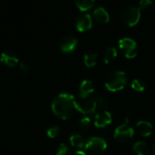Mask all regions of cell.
Returning a JSON list of instances; mask_svg holds the SVG:
<instances>
[{"label":"cell","mask_w":155,"mask_h":155,"mask_svg":"<svg viewBox=\"0 0 155 155\" xmlns=\"http://www.w3.org/2000/svg\"><path fill=\"white\" fill-rule=\"evenodd\" d=\"M96 109H97V106H96L94 96L88 97L85 99L76 100V110L77 112L83 114H85V115L94 114Z\"/></svg>","instance_id":"obj_7"},{"label":"cell","mask_w":155,"mask_h":155,"mask_svg":"<svg viewBox=\"0 0 155 155\" xmlns=\"http://www.w3.org/2000/svg\"><path fill=\"white\" fill-rule=\"evenodd\" d=\"M69 142L74 148H83L85 145L84 138L81 134H72L69 138Z\"/></svg>","instance_id":"obj_16"},{"label":"cell","mask_w":155,"mask_h":155,"mask_svg":"<svg viewBox=\"0 0 155 155\" xmlns=\"http://www.w3.org/2000/svg\"><path fill=\"white\" fill-rule=\"evenodd\" d=\"M0 62L4 65L11 68V67L15 66L18 64V58L11 53L4 52L0 55Z\"/></svg>","instance_id":"obj_12"},{"label":"cell","mask_w":155,"mask_h":155,"mask_svg":"<svg viewBox=\"0 0 155 155\" xmlns=\"http://www.w3.org/2000/svg\"><path fill=\"white\" fill-rule=\"evenodd\" d=\"M112 121H113L112 114L107 111H104L95 115L94 125L97 128H104V127H106L107 125H109L112 123Z\"/></svg>","instance_id":"obj_10"},{"label":"cell","mask_w":155,"mask_h":155,"mask_svg":"<svg viewBox=\"0 0 155 155\" xmlns=\"http://www.w3.org/2000/svg\"><path fill=\"white\" fill-rule=\"evenodd\" d=\"M85 150L93 155L103 154L107 149L106 141L98 136H94L88 139L85 143Z\"/></svg>","instance_id":"obj_4"},{"label":"cell","mask_w":155,"mask_h":155,"mask_svg":"<svg viewBox=\"0 0 155 155\" xmlns=\"http://www.w3.org/2000/svg\"><path fill=\"white\" fill-rule=\"evenodd\" d=\"M55 153L56 155H69L70 151H69V148L64 143H61L57 146Z\"/></svg>","instance_id":"obj_23"},{"label":"cell","mask_w":155,"mask_h":155,"mask_svg":"<svg viewBox=\"0 0 155 155\" xmlns=\"http://www.w3.org/2000/svg\"><path fill=\"white\" fill-rule=\"evenodd\" d=\"M53 113L62 120H68L72 118L76 110V99L74 95L63 93L58 94L51 104Z\"/></svg>","instance_id":"obj_1"},{"label":"cell","mask_w":155,"mask_h":155,"mask_svg":"<svg viewBox=\"0 0 155 155\" xmlns=\"http://www.w3.org/2000/svg\"><path fill=\"white\" fill-rule=\"evenodd\" d=\"M84 63L87 67H94L97 63V54L94 53H87L84 56Z\"/></svg>","instance_id":"obj_19"},{"label":"cell","mask_w":155,"mask_h":155,"mask_svg":"<svg viewBox=\"0 0 155 155\" xmlns=\"http://www.w3.org/2000/svg\"><path fill=\"white\" fill-rule=\"evenodd\" d=\"M132 88L136 92H143L146 88V84L141 79H135L132 82Z\"/></svg>","instance_id":"obj_20"},{"label":"cell","mask_w":155,"mask_h":155,"mask_svg":"<svg viewBox=\"0 0 155 155\" xmlns=\"http://www.w3.org/2000/svg\"><path fill=\"white\" fill-rule=\"evenodd\" d=\"M94 98L97 109H104V108L108 107L109 102L105 97H104L102 95H95V96H94Z\"/></svg>","instance_id":"obj_21"},{"label":"cell","mask_w":155,"mask_h":155,"mask_svg":"<svg viewBox=\"0 0 155 155\" xmlns=\"http://www.w3.org/2000/svg\"><path fill=\"white\" fill-rule=\"evenodd\" d=\"M74 3L80 11L84 12L88 11L94 5L95 0H74Z\"/></svg>","instance_id":"obj_17"},{"label":"cell","mask_w":155,"mask_h":155,"mask_svg":"<svg viewBox=\"0 0 155 155\" xmlns=\"http://www.w3.org/2000/svg\"><path fill=\"white\" fill-rule=\"evenodd\" d=\"M94 91V84L90 80H84L79 86V96L80 99L88 98Z\"/></svg>","instance_id":"obj_11"},{"label":"cell","mask_w":155,"mask_h":155,"mask_svg":"<svg viewBox=\"0 0 155 155\" xmlns=\"http://www.w3.org/2000/svg\"><path fill=\"white\" fill-rule=\"evenodd\" d=\"M136 129H137L138 133L143 137H148L153 133V125H152L151 123H149L147 121H139V122H137Z\"/></svg>","instance_id":"obj_13"},{"label":"cell","mask_w":155,"mask_h":155,"mask_svg":"<svg viewBox=\"0 0 155 155\" xmlns=\"http://www.w3.org/2000/svg\"><path fill=\"white\" fill-rule=\"evenodd\" d=\"M91 125V119L88 117V116H85V117H83L80 119L79 121V126L81 129L83 130H86L90 127Z\"/></svg>","instance_id":"obj_24"},{"label":"cell","mask_w":155,"mask_h":155,"mask_svg":"<svg viewBox=\"0 0 155 155\" xmlns=\"http://www.w3.org/2000/svg\"><path fill=\"white\" fill-rule=\"evenodd\" d=\"M94 17L97 22H99L101 24H106L110 20V15H109L108 12L104 7H101V6L94 9Z\"/></svg>","instance_id":"obj_14"},{"label":"cell","mask_w":155,"mask_h":155,"mask_svg":"<svg viewBox=\"0 0 155 155\" xmlns=\"http://www.w3.org/2000/svg\"><path fill=\"white\" fill-rule=\"evenodd\" d=\"M127 84V76L124 72L114 70L110 72L104 80V85L110 92H118L123 90Z\"/></svg>","instance_id":"obj_2"},{"label":"cell","mask_w":155,"mask_h":155,"mask_svg":"<svg viewBox=\"0 0 155 155\" xmlns=\"http://www.w3.org/2000/svg\"><path fill=\"white\" fill-rule=\"evenodd\" d=\"M19 69H20V71H21L22 73H24V74H27V73H29V71H30L29 65H28L27 64H25V63H21V64H19Z\"/></svg>","instance_id":"obj_26"},{"label":"cell","mask_w":155,"mask_h":155,"mask_svg":"<svg viewBox=\"0 0 155 155\" xmlns=\"http://www.w3.org/2000/svg\"><path fill=\"white\" fill-rule=\"evenodd\" d=\"M141 18V12L138 7L129 5L122 12V20L128 26H134Z\"/></svg>","instance_id":"obj_5"},{"label":"cell","mask_w":155,"mask_h":155,"mask_svg":"<svg viewBox=\"0 0 155 155\" xmlns=\"http://www.w3.org/2000/svg\"><path fill=\"white\" fill-rule=\"evenodd\" d=\"M152 153H153V155H155V143H153V148H152Z\"/></svg>","instance_id":"obj_28"},{"label":"cell","mask_w":155,"mask_h":155,"mask_svg":"<svg viewBox=\"0 0 155 155\" xmlns=\"http://www.w3.org/2000/svg\"><path fill=\"white\" fill-rule=\"evenodd\" d=\"M118 45H119V48H120L121 52L126 58L132 59L137 55L138 47H137V44L134 40L128 38V37H124L119 41Z\"/></svg>","instance_id":"obj_6"},{"label":"cell","mask_w":155,"mask_h":155,"mask_svg":"<svg viewBox=\"0 0 155 155\" xmlns=\"http://www.w3.org/2000/svg\"><path fill=\"white\" fill-rule=\"evenodd\" d=\"M60 134V128L56 125H52L47 128L46 130V134L49 138H55L59 135Z\"/></svg>","instance_id":"obj_22"},{"label":"cell","mask_w":155,"mask_h":155,"mask_svg":"<svg viewBox=\"0 0 155 155\" xmlns=\"http://www.w3.org/2000/svg\"><path fill=\"white\" fill-rule=\"evenodd\" d=\"M153 5L152 0H141L139 3V9H146Z\"/></svg>","instance_id":"obj_25"},{"label":"cell","mask_w":155,"mask_h":155,"mask_svg":"<svg viewBox=\"0 0 155 155\" xmlns=\"http://www.w3.org/2000/svg\"><path fill=\"white\" fill-rule=\"evenodd\" d=\"M134 135V130L130 124V118L127 116L124 124L117 126L114 132V137L120 143H128Z\"/></svg>","instance_id":"obj_3"},{"label":"cell","mask_w":155,"mask_h":155,"mask_svg":"<svg viewBox=\"0 0 155 155\" xmlns=\"http://www.w3.org/2000/svg\"><path fill=\"white\" fill-rule=\"evenodd\" d=\"M76 46H77V39L71 35H66L63 37L59 43L60 50L65 54H70L74 52Z\"/></svg>","instance_id":"obj_8"},{"label":"cell","mask_w":155,"mask_h":155,"mask_svg":"<svg viewBox=\"0 0 155 155\" xmlns=\"http://www.w3.org/2000/svg\"><path fill=\"white\" fill-rule=\"evenodd\" d=\"M133 150L136 155H149V148L144 142H136L133 146Z\"/></svg>","instance_id":"obj_15"},{"label":"cell","mask_w":155,"mask_h":155,"mask_svg":"<svg viewBox=\"0 0 155 155\" xmlns=\"http://www.w3.org/2000/svg\"><path fill=\"white\" fill-rule=\"evenodd\" d=\"M117 56V50L114 47H108L104 54V61L106 64L112 63Z\"/></svg>","instance_id":"obj_18"},{"label":"cell","mask_w":155,"mask_h":155,"mask_svg":"<svg viewBox=\"0 0 155 155\" xmlns=\"http://www.w3.org/2000/svg\"><path fill=\"white\" fill-rule=\"evenodd\" d=\"M75 26L79 32H86L90 30L93 26L91 15L89 14H83L79 15L75 21Z\"/></svg>","instance_id":"obj_9"},{"label":"cell","mask_w":155,"mask_h":155,"mask_svg":"<svg viewBox=\"0 0 155 155\" xmlns=\"http://www.w3.org/2000/svg\"><path fill=\"white\" fill-rule=\"evenodd\" d=\"M73 155H86V153L84 152H83V151H77Z\"/></svg>","instance_id":"obj_27"}]
</instances>
